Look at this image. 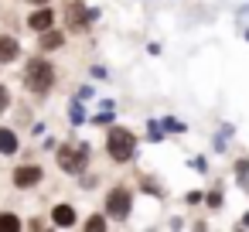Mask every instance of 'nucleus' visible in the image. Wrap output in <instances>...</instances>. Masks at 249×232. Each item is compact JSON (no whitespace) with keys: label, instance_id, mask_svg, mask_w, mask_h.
Listing matches in <instances>:
<instances>
[{"label":"nucleus","instance_id":"obj_1","mask_svg":"<svg viewBox=\"0 0 249 232\" xmlns=\"http://www.w3.org/2000/svg\"><path fill=\"white\" fill-rule=\"evenodd\" d=\"M21 82H24V89L35 96V99H48L52 92H55V86H58V69L48 62V55H31L28 62H24V75H21Z\"/></svg>","mask_w":249,"mask_h":232},{"label":"nucleus","instance_id":"obj_2","mask_svg":"<svg viewBox=\"0 0 249 232\" xmlns=\"http://www.w3.org/2000/svg\"><path fill=\"white\" fill-rule=\"evenodd\" d=\"M89 154H92L89 143H75V140H69V143H58V147H55V164H58L62 174H69V178H82V174L89 171Z\"/></svg>","mask_w":249,"mask_h":232},{"label":"nucleus","instance_id":"obj_3","mask_svg":"<svg viewBox=\"0 0 249 232\" xmlns=\"http://www.w3.org/2000/svg\"><path fill=\"white\" fill-rule=\"evenodd\" d=\"M106 157L113 164H130L137 157V133L120 126V123L106 126Z\"/></svg>","mask_w":249,"mask_h":232},{"label":"nucleus","instance_id":"obj_4","mask_svg":"<svg viewBox=\"0 0 249 232\" xmlns=\"http://www.w3.org/2000/svg\"><path fill=\"white\" fill-rule=\"evenodd\" d=\"M62 21H65V31L69 35H86L99 21V7H89L86 0H65Z\"/></svg>","mask_w":249,"mask_h":232},{"label":"nucleus","instance_id":"obj_5","mask_svg":"<svg viewBox=\"0 0 249 232\" xmlns=\"http://www.w3.org/2000/svg\"><path fill=\"white\" fill-rule=\"evenodd\" d=\"M103 212L109 215V222H126L133 212V188L130 184H113L103 198Z\"/></svg>","mask_w":249,"mask_h":232},{"label":"nucleus","instance_id":"obj_6","mask_svg":"<svg viewBox=\"0 0 249 232\" xmlns=\"http://www.w3.org/2000/svg\"><path fill=\"white\" fill-rule=\"evenodd\" d=\"M11 181H14L18 191H31V188H38L45 181V167L41 164H18L11 171Z\"/></svg>","mask_w":249,"mask_h":232},{"label":"nucleus","instance_id":"obj_7","mask_svg":"<svg viewBox=\"0 0 249 232\" xmlns=\"http://www.w3.org/2000/svg\"><path fill=\"white\" fill-rule=\"evenodd\" d=\"M55 24H58V14H55V7H52V4H38V7L28 14V28H31L35 35L48 31V28H55Z\"/></svg>","mask_w":249,"mask_h":232},{"label":"nucleus","instance_id":"obj_8","mask_svg":"<svg viewBox=\"0 0 249 232\" xmlns=\"http://www.w3.org/2000/svg\"><path fill=\"white\" fill-rule=\"evenodd\" d=\"M48 222H52L55 229H75V225H79V212H75V205L58 201V205L48 212Z\"/></svg>","mask_w":249,"mask_h":232},{"label":"nucleus","instance_id":"obj_9","mask_svg":"<svg viewBox=\"0 0 249 232\" xmlns=\"http://www.w3.org/2000/svg\"><path fill=\"white\" fill-rule=\"evenodd\" d=\"M62 48H65V31H62L58 24L38 35V52H41V55H52V52H62Z\"/></svg>","mask_w":249,"mask_h":232},{"label":"nucleus","instance_id":"obj_10","mask_svg":"<svg viewBox=\"0 0 249 232\" xmlns=\"http://www.w3.org/2000/svg\"><path fill=\"white\" fill-rule=\"evenodd\" d=\"M21 150V137L14 126H0V157H14Z\"/></svg>","mask_w":249,"mask_h":232},{"label":"nucleus","instance_id":"obj_11","mask_svg":"<svg viewBox=\"0 0 249 232\" xmlns=\"http://www.w3.org/2000/svg\"><path fill=\"white\" fill-rule=\"evenodd\" d=\"M0 62H21V41L14 35H0Z\"/></svg>","mask_w":249,"mask_h":232},{"label":"nucleus","instance_id":"obj_12","mask_svg":"<svg viewBox=\"0 0 249 232\" xmlns=\"http://www.w3.org/2000/svg\"><path fill=\"white\" fill-rule=\"evenodd\" d=\"M69 123H72V126H82V123H89V113H86L82 99H75V96H72V103H69Z\"/></svg>","mask_w":249,"mask_h":232},{"label":"nucleus","instance_id":"obj_13","mask_svg":"<svg viewBox=\"0 0 249 232\" xmlns=\"http://www.w3.org/2000/svg\"><path fill=\"white\" fill-rule=\"evenodd\" d=\"M21 229H24V222L18 212H0V232H21Z\"/></svg>","mask_w":249,"mask_h":232},{"label":"nucleus","instance_id":"obj_14","mask_svg":"<svg viewBox=\"0 0 249 232\" xmlns=\"http://www.w3.org/2000/svg\"><path fill=\"white\" fill-rule=\"evenodd\" d=\"M106 225H109V215H106V212H103V215H89V218L82 222L86 232H106Z\"/></svg>","mask_w":249,"mask_h":232},{"label":"nucleus","instance_id":"obj_15","mask_svg":"<svg viewBox=\"0 0 249 232\" xmlns=\"http://www.w3.org/2000/svg\"><path fill=\"white\" fill-rule=\"evenodd\" d=\"M89 123H92V126H113V123H116V113H113V109H103V113L89 116Z\"/></svg>","mask_w":249,"mask_h":232},{"label":"nucleus","instance_id":"obj_16","mask_svg":"<svg viewBox=\"0 0 249 232\" xmlns=\"http://www.w3.org/2000/svg\"><path fill=\"white\" fill-rule=\"evenodd\" d=\"M157 123H160L164 133H184V130H188V126H184L181 120H174V116H164V120H157Z\"/></svg>","mask_w":249,"mask_h":232},{"label":"nucleus","instance_id":"obj_17","mask_svg":"<svg viewBox=\"0 0 249 232\" xmlns=\"http://www.w3.org/2000/svg\"><path fill=\"white\" fill-rule=\"evenodd\" d=\"M11 103H14V96H11V89L0 82V116H4L7 109H11Z\"/></svg>","mask_w":249,"mask_h":232},{"label":"nucleus","instance_id":"obj_18","mask_svg":"<svg viewBox=\"0 0 249 232\" xmlns=\"http://www.w3.org/2000/svg\"><path fill=\"white\" fill-rule=\"evenodd\" d=\"M205 201H208V208H222V191H212Z\"/></svg>","mask_w":249,"mask_h":232},{"label":"nucleus","instance_id":"obj_19","mask_svg":"<svg viewBox=\"0 0 249 232\" xmlns=\"http://www.w3.org/2000/svg\"><path fill=\"white\" fill-rule=\"evenodd\" d=\"M75 99H92V86H79L75 89Z\"/></svg>","mask_w":249,"mask_h":232},{"label":"nucleus","instance_id":"obj_20","mask_svg":"<svg viewBox=\"0 0 249 232\" xmlns=\"http://www.w3.org/2000/svg\"><path fill=\"white\" fill-rule=\"evenodd\" d=\"M89 75H92V79H109V72H106L103 65H92V72H89Z\"/></svg>","mask_w":249,"mask_h":232},{"label":"nucleus","instance_id":"obj_21","mask_svg":"<svg viewBox=\"0 0 249 232\" xmlns=\"http://www.w3.org/2000/svg\"><path fill=\"white\" fill-rule=\"evenodd\" d=\"M18 123H21V126H24V123H31V109H24V106H21V109H18Z\"/></svg>","mask_w":249,"mask_h":232},{"label":"nucleus","instance_id":"obj_22","mask_svg":"<svg viewBox=\"0 0 249 232\" xmlns=\"http://www.w3.org/2000/svg\"><path fill=\"white\" fill-rule=\"evenodd\" d=\"M184 201H188V205H201V191H188Z\"/></svg>","mask_w":249,"mask_h":232},{"label":"nucleus","instance_id":"obj_23","mask_svg":"<svg viewBox=\"0 0 249 232\" xmlns=\"http://www.w3.org/2000/svg\"><path fill=\"white\" fill-rule=\"evenodd\" d=\"M41 147H45V150H55V147H58V140H55V137H52V133H48V137H45V140H41Z\"/></svg>","mask_w":249,"mask_h":232},{"label":"nucleus","instance_id":"obj_24","mask_svg":"<svg viewBox=\"0 0 249 232\" xmlns=\"http://www.w3.org/2000/svg\"><path fill=\"white\" fill-rule=\"evenodd\" d=\"M82 188L92 191V188H96V178H92V174H82Z\"/></svg>","mask_w":249,"mask_h":232},{"label":"nucleus","instance_id":"obj_25","mask_svg":"<svg viewBox=\"0 0 249 232\" xmlns=\"http://www.w3.org/2000/svg\"><path fill=\"white\" fill-rule=\"evenodd\" d=\"M45 130H48L45 123H35V126H31V133H35V137H45Z\"/></svg>","mask_w":249,"mask_h":232},{"label":"nucleus","instance_id":"obj_26","mask_svg":"<svg viewBox=\"0 0 249 232\" xmlns=\"http://www.w3.org/2000/svg\"><path fill=\"white\" fill-rule=\"evenodd\" d=\"M191 167H195V171H208V164H205L201 157H195V161H191Z\"/></svg>","mask_w":249,"mask_h":232},{"label":"nucleus","instance_id":"obj_27","mask_svg":"<svg viewBox=\"0 0 249 232\" xmlns=\"http://www.w3.org/2000/svg\"><path fill=\"white\" fill-rule=\"evenodd\" d=\"M28 4H31V7H38V4H52V0H28Z\"/></svg>","mask_w":249,"mask_h":232},{"label":"nucleus","instance_id":"obj_28","mask_svg":"<svg viewBox=\"0 0 249 232\" xmlns=\"http://www.w3.org/2000/svg\"><path fill=\"white\" fill-rule=\"evenodd\" d=\"M0 65H4V62H0Z\"/></svg>","mask_w":249,"mask_h":232}]
</instances>
